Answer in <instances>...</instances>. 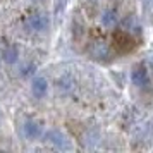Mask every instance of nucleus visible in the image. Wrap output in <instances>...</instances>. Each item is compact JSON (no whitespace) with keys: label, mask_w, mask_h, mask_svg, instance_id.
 Returning a JSON list of instances; mask_svg holds the SVG:
<instances>
[{"label":"nucleus","mask_w":153,"mask_h":153,"mask_svg":"<svg viewBox=\"0 0 153 153\" xmlns=\"http://www.w3.org/2000/svg\"><path fill=\"white\" fill-rule=\"evenodd\" d=\"M146 2H148V4H153V0H146Z\"/></svg>","instance_id":"nucleus-10"},{"label":"nucleus","mask_w":153,"mask_h":153,"mask_svg":"<svg viewBox=\"0 0 153 153\" xmlns=\"http://www.w3.org/2000/svg\"><path fill=\"white\" fill-rule=\"evenodd\" d=\"M47 139H48L50 143L55 146V148H59V150H71V148H72V145H71V139L67 138L62 131H57V129L50 131L48 134H47Z\"/></svg>","instance_id":"nucleus-4"},{"label":"nucleus","mask_w":153,"mask_h":153,"mask_svg":"<svg viewBox=\"0 0 153 153\" xmlns=\"http://www.w3.org/2000/svg\"><path fill=\"white\" fill-rule=\"evenodd\" d=\"M17 57H19V48L16 45H9L2 50V59L7 64H14L17 62Z\"/></svg>","instance_id":"nucleus-8"},{"label":"nucleus","mask_w":153,"mask_h":153,"mask_svg":"<svg viewBox=\"0 0 153 153\" xmlns=\"http://www.w3.org/2000/svg\"><path fill=\"white\" fill-rule=\"evenodd\" d=\"M26 26H28L31 31L42 33V31H47V29L50 28V19H48V16H45V14H33V16L28 17Z\"/></svg>","instance_id":"nucleus-3"},{"label":"nucleus","mask_w":153,"mask_h":153,"mask_svg":"<svg viewBox=\"0 0 153 153\" xmlns=\"http://www.w3.org/2000/svg\"><path fill=\"white\" fill-rule=\"evenodd\" d=\"M139 24L136 22V19L132 16H127L124 21H122V31L124 33H139Z\"/></svg>","instance_id":"nucleus-9"},{"label":"nucleus","mask_w":153,"mask_h":153,"mask_svg":"<svg viewBox=\"0 0 153 153\" xmlns=\"http://www.w3.org/2000/svg\"><path fill=\"white\" fill-rule=\"evenodd\" d=\"M88 53L93 60H98V62H107L112 59V48L110 45L103 40H97L90 45L88 48Z\"/></svg>","instance_id":"nucleus-1"},{"label":"nucleus","mask_w":153,"mask_h":153,"mask_svg":"<svg viewBox=\"0 0 153 153\" xmlns=\"http://www.w3.org/2000/svg\"><path fill=\"white\" fill-rule=\"evenodd\" d=\"M119 22V14L115 9H105L102 14V24L105 28H115Z\"/></svg>","instance_id":"nucleus-7"},{"label":"nucleus","mask_w":153,"mask_h":153,"mask_svg":"<svg viewBox=\"0 0 153 153\" xmlns=\"http://www.w3.org/2000/svg\"><path fill=\"white\" fill-rule=\"evenodd\" d=\"M0 60H2V59H0Z\"/></svg>","instance_id":"nucleus-11"},{"label":"nucleus","mask_w":153,"mask_h":153,"mask_svg":"<svg viewBox=\"0 0 153 153\" xmlns=\"http://www.w3.org/2000/svg\"><path fill=\"white\" fill-rule=\"evenodd\" d=\"M31 93L35 98H43L48 93V81L42 76H36L31 81Z\"/></svg>","instance_id":"nucleus-6"},{"label":"nucleus","mask_w":153,"mask_h":153,"mask_svg":"<svg viewBox=\"0 0 153 153\" xmlns=\"http://www.w3.org/2000/svg\"><path fill=\"white\" fill-rule=\"evenodd\" d=\"M22 131H24V136L28 139H38L42 136L43 132V126L38 122V120H33V119H29L24 122L22 126Z\"/></svg>","instance_id":"nucleus-5"},{"label":"nucleus","mask_w":153,"mask_h":153,"mask_svg":"<svg viewBox=\"0 0 153 153\" xmlns=\"http://www.w3.org/2000/svg\"><path fill=\"white\" fill-rule=\"evenodd\" d=\"M131 79H132V84L136 88H150V74H148V69H146L143 64H138L132 67V72H131Z\"/></svg>","instance_id":"nucleus-2"}]
</instances>
